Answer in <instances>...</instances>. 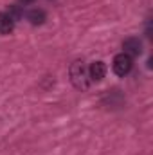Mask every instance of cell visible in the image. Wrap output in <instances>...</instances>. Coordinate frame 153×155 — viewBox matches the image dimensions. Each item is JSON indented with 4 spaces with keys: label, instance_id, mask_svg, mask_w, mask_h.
<instances>
[{
    "label": "cell",
    "instance_id": "cell-1",
    "mask_svg": "<svg viewBox=\"0 0 153 155\" xmlns=\"http://www.w3.org/2000/svg\"><path fill=\"white\" fill-rule=\"evenodd\" d=\"M69 76H70V81H72V85L76 87L77 90H81V92L88 90L90 78H88V71L85 67V61H81V60L72 61L70 67H69Z\"/></svg>",
    "mask_w": 153,
    "mask_h": 155
},
{
    "label": "cell",
    "instance_id": "cell-2",
    "mask_svg": "<svg viewBox=\"0 0 153 155\" xmlns=\"http://www.w3.org/2000/svg\"><path fill=\"white\" fill-rule=\"evenodd\" d=\"M132 67H133V58H130L128 54H124V52H119V54H115V56H114L112 69H114V72L117 74V76L124 78L126 74H130Z\"/></svg>",
    "mask_w": 153,
    "mask_h": 155
},
{
    "label": "cell",
    "instance_id": "cell-3",
    "mask_svg": "<svg viewBox=\"0 0 153 155\" xmlns=\"http://www.w3.org/2000/svg\"><path fill=\"white\" fill-rule=\"evenodd\" d=\"M122 52L128 54L130 58L133 56H141L142 54V40L139 36H130L122 41Z\"/></svg>",
    "mask_w": 153,
    "mask_h": 155
},
{
    "label": "cell",
    "instance_id": "cell-4",
    "mask_svg": "<svg viewBox=\"0 0 153 155\" xmlns=\"http://www.w3.org/2000/svg\"><path fill=\"white\" fill-rule=\"evenodd\" d=\"M86 71H88L90 81H101L103 78L106 76V65H105V61H94V63H90V67Z\"/></svg>",
    "mask_w": 153,
    "mask_h": 155
},
{
    "label": "cell",
    "instance_id": "cell-5",
    "mask_svg": "<svg viewBox=\"0 0 153 155\" xmlns=\"http://www.w3.org/2000/svg\"><path fill=\"white\" fill-rule=\"evenodd\" d=\"M25 18L29 20V24H31V25H41V24L47 20V15H45V11H43V9L34 7V9H29V11L25 13Z\"/></svg>",
    "mask_w": 153,
    "mask_h": 155
},
{
    "label": "cell",
    "instance_id": "cell-6",
    "mask_svg": "<svg viewBox=\"0 0 153 155\" xmlns=\"http://www.w3.org/2000/svg\"><path fill=\"white\" fill-rule=\"evenodd\" d=\"M13 27H15V20H13L7 13L0 11V35H9V33H13Z\"/></svg>",
    "mask_w": 153,
    "mask_h": 155
},
{
    "label": "cell",
    "instance_id": "cell-7",
    "mask_svg": "<svg viewBox=\"0 0 153 155\" xmlns=\"http://www.w3.org/2000/svg\"><path fill=\"white\" fill-rule=\"evenodd\" d=\"M7 15L15 20V22H18V20H22L24 18V9H22V5H16V4H13V5H9V11H7Z\"/></svg>",
    "mask_w": 153,
    "mask_h": 155
},
{
    "label": "cell",
    "instance_id": "cell-8",
    "mask_svg": "<svg viewBox=\"0 0 153 155\" xmlns=\"http://www.w3.org/2000/svg\"><path fill=\"white\" fill-rule=\"evenodd\" d=\"M18 2H20V4H24V5H27V4H33L34 0H18Z\"/></svg>",
    "mask_w": 153,
    "mask_h": 155
}]
</instances>
